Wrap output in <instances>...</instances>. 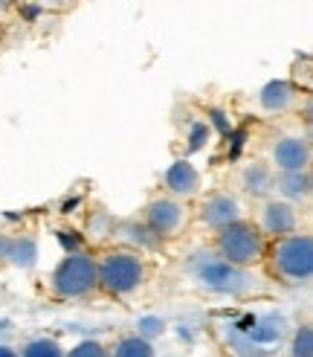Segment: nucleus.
<instances>
[{"mask_svg": "<svg viewBox=\"0 0 313 357\" xmlns=\"http://www.w3.org/2000/svg\"><path fill=\"white\" fill-rule=\"evenodd\" d=\"M188 273L203 291L223 294V296H243L255 291V279L247 267H235L230 261H223L215 253H200L191 259Z\"/></svg>", "mask_w": 313, "mask_h": 357, "instance_id": "nucleus-3", "label": "nucleus"}, {"mask_svg": "<svg viewBox=\"0 0 313 357\" xmlns=\"http://www.w3.org/2000/svg\"><path fill=\"white\" fill-rule=\"evenodd\" d=\"M270 166L275 172L310 169V142H307V137H299V134L278 137L273 151H270Z\"/></svg>", "mask_w": 313, "mask_h": 357, "instance_id": "nucleus-9", "label": "nucleus"}, {"mask_svg": "<svg viewBox=\"0 0 313 357\" xmlns=\"http://www.w3.org/2000/svg\"><path fill=\"white\" fill-rule=\"evenodd\" d=\"M17 357H64V349H61V343L49 340V337H35V340L24 343Z\"/></svg>", "mask_w": 313, "mask_h": 357, "instance_id": "nucleus-18", "label": "nucleus"}, {"mask_svg": "<svg viewBox=\"0 0 313 357\" xmlns=\"http://www.w3.org/2000/svg\"><path fill=\"white\" fill-rule=\"evenodd\" d=\"M143 224L160 238H174L183 233V227L188 224V209L186 201H177L171 195H160L151 198L143 209Z\"/></svg>", "mask_w": 313, "mask_h": 357, "instance_id": "nucleus-6", "label": "nucleus"}, {"mask_svg": "<svg viewBox=\"0 0 313 357\" xmlns=\"http://www.w3.org/2000/svg\"><path fill=\"white\" fill-rule=\"evenodd\" d=\"M96 288V256L90 253H70L52 271V291L61 299H79L93 294Z\"/></svg>", "mask_w": 313, "mask_h": 357, "instance_id": "nucleus-5", "label": "nucleus"}, {"mask_svg": "<svg viewBox=\"0 0 313 357\" xmlns=\"http://www.w3.org/2000/svg\"><path fill=\"white\" fill-rule=\"evenodd\" d=\"M198 218L209 229H220L226 224H235L243 218V204L232 192H209L198 206Z\"/></svg>", "mask_w": 313, "mask_h": 357, "instance_id": "nucleus-8", "label": "nucleus"}, {"mask_svg": "<svg viewBox=\"0 0 313 357\" xmlns=\"http://www.w3.org/2000/svg\"><path fill=\"white\" fill-rule=\"evenodd\" d=\"M119 238L125 241V247H134V250H139V253H143V250H148V247L163 244V238L154 236L143 221H139V224H134V221L122 224V227H119Z\"/></svg>", "mask_w": 313, "mask_h": 357, "instance_id": "nucleus-14", "label": "nucleus"}, {"mask_svg": "<svg viewBox=\"0 0 313 357\" xmlns=\"http://www.w3.org/2000/svg\"><path fill=\"white\" fill-rule=\"evenodd\" d=\"M273 192H278V198H284L290 204H305L313 192V177L310 169H299V172H275V186Z\"/></svg>", "mask_w": 313, "mask_h": 357, "instance_id": "nucleus-12", "label": "nucleus"}, {"mask_svg": "<svg viewBox=\"0 0 313 357\" xmlns=\"http://www.w3.org/2000/svg\"><path fill=\"white\" fill-rule=\"evenodd\" d=\"M163 189L177 201L195 198V195H200V172L188 160H174L163 174Z\"/></svg>", "mask_w": 313, "mask_h": 357, "instance_id": "nucleus-10", "label": "nucleus"}, {"mask_svg": "<svg viewBox=\"0 0 313 357\" xmlns=\"http://www.w3.org/2000/svg\"><path fill=\"white\" fill-rule=\"evenodd\" d=\"M0 357H17V351H15L12 346H3V343H0Z\"/></svg>", "mask_w": 313, "mask_h": 357, "instance_id": "nucleus-21", "label": "nucleus"}, {"mask_svg": "<svg viewBox=\"0 0 313 357\" xmlns=\"http://www.w3.org/2000/svg\"><path fill=\"white\" fill-rule=\"evenodd\" d=\"M264 259L270 271L287 284H307L313 279V236L310 233H290L273 238L267 244Z\"/></svg>", "mask_w": 313, "mask_h": 357, "instance_id": "nucleus-2", "label": "nucleus"}, {"mask_svg": "<svg viewBox=\"0 0 313 357\" xmlns=\"http://www.w3.org/2000/svg\"><path fill=\"white\" fill-rule=\"evenodd\" d=\"M290 357H313V328H310V323H302L293 331Z\"/></svg>", "mask_w": 313, "mask_h": 357, "instance_id": "nucleus-19", "label": "nucleus"}, {"mask_svg": "<svg viewBox=\"0 0 313 357\" xmlns=\"http://www.w3.org/2000/svg\"><path fill=\"white\" fill-rule=\"evenodd\" d=\"M264 253H267V238L247 218L215 229V256H220L223 261L252 271L255 264L264 261Z\"/></svg>", "mask_w": 313, "mask_h": 357, "instance_id": "nucleus-4", "label": "nucleus"}, {"mask_svg": "<svg viewBox=\"0 0 313 357\" xmlns=\"http://www.w3.org/2000/svg\"><path fill=\"white\" fill-rule=\"evenodd\" d=\"M252 224L258 227V233L267 241L282 238V236H290L299 229V209L284 198H264Z\"/></svg>", "mask_w": 313, "mask_h": 357, "instance_id": "nucleus-7", "label": "nucleus"}, {"mask_svg": "<svg viewBox=\"0 0 313 357\" xmlns=\"http://www.w3.org/2000/svg\"><path fill=\"white\" fill-rule=\"evenodd\" d=\"M96 282L108 296H131L145 282V259L134 247H108L96 256Z\"/></svg>", "mask_w": 313, "mask_h": 357, "instance_id": "nucleus-1", "label": "nucleus"}, {"mask_svg": "<svg viewBox=\"0 0 313 357\" xmlns=\"http://www.w3.org/2000/svg\"><path fill=\"white\" fill-rule=\"evenodd\" d=\"M241 189L243 195H250V198L255 201H264L273 195V186H275V169L270 163H264V160H252V163H247L241 169Z\"/></svg>", "mask_w": 313, "mask_h": 357, "instance_id": "nucleus-11", "label": "nucleus"}, {"mask_svg": "<svg viewBox=\"0 0 313 357\" xmlns=\"http://www.w3.org/2000/svg\"><path fill=\"white\" fill-rule=\"evenodd\" d=\"M64 357H111V351L104 349L99 340H81L70 349Z\"/></svg>", "mask_w": 313, "mask_h": 357, "instance_id": "nucleus-20", "label": "nucleus"}, {"mask_svg": "<svg viewBox=\"0 0 313 357\" xmlns=\"http://www.w3.org/2000/svg\"><path fill=\"white\" fill-rule=\"evenodd\" d=\"M282 334H284V319L282 317H264V319H258V323L250 328V343H258V346H273L282 340Z\"/></svg>", "mask_w": 313, "mask_h": 357, "instance_id": "nucleus-15", "label": "nucleus"}, {"mask_svg": "<svg viewBox=\"0 0 313 357\" xmlns=\"http://www.w3.org/2000/svg\"><path fill=\"white\" fill-rule=\"evenodd\" d=\"M35 256H38V247H35V241L29 236H21V238H15L9 241L6 247V259L17 267H32L35 264Z\"/></svg>", "mask_w": 313, "mask_h": 357, "instance_id": "nucleus-17", "label": "nucleus"}, {"mask_svg": "<svg viewBox=\"0 0 313 357\" xmlns=\"http://www.w3.org/2000/svg\"><path fill=\"white\" fill-rule=\"evenodd\" d=\"M113 357H154V346L143 334H125L116 340Z\"/></svg>", "mask_w": 313, "mask_h": 357, "instance_id": "nucleus-16", "label": "nucleus"}, {"mask_svg": "<svg viewBox=\"0 0 313 357\" xmlns=\"http://www.w3.org/2000/svg\"><path fill=\"white\" fill-rule=\"evenodd\" d=\"M296 96L299 93H296V87L290 82H270V84L261 87L258 102L267 114H284L296 105Z\"/></svg>", "mask_w": 313, "mask_h": 357, "instance_id": "nucleus-13", "label": "nucleus"}]
</instances>
